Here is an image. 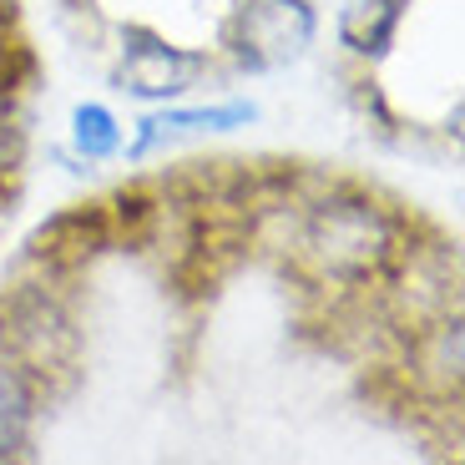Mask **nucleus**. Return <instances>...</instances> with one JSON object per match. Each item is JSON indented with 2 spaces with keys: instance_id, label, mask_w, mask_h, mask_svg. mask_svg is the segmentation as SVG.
<instances>
[{
  "instance_id": "nucleus-1",
  "label": "nucleus",
  "mask_w": 465,
  "mask_h": 465,
  "mask_svg": "<svg viewBox=\"0 0 465 465\" xmlns=\"http://www.w3.org/2000/svg\"><path fill=\"white\" fill-rule=\"evenodd\" d=\"M303 258L314 263L319 279L334 283H370L400 253V228L380 203L360 193H329L314 198L299 228Z\"/></svg>"
},
{
  "instance_id": "nucleus-3",
  "label": "nucleus",
  "mask_w": 465,
  "mask_h": 465,
  "mask_svg": "<svg viewBox=\"0 0 465 465\" xmlns=\"http://www.w3.org/2000/svg\"><path fill=\"white\" fill-rule=\"evenodd\" d=\"M314 41V11L303 0H243L232 21V51L243 66H289Z\"/></svg>"
},
{
  "instance_id": "nucleus-6",
  "label": "nucleus",
  "mask_w": 465,
  "mask_h": 465,
  "mask_svg": "<svg viewBox=\"0 0 465 465\" xmlns=\"http://www.w3.org/2000/svg\"><path fill=\"white\" fill-rule=\"evenodd\" d=\"M410 360H415V374L460 390V314H435L430 324H420L410 334Z\"/></svg>"
},
{
  "instance_id": "nucleus-5",
  "label": "nucleus",
  "mask_w": 465,
  "mask_h": 465,
  "mask_svg": "<svg viewBox=\"0 0 465 465\" xmlns=\"http://www.w3.org/2000/svg\"><path fill=\"white\" fill-rule=\"evenodd\" d=\"M112 208L106 203H82V208L56 213L51 223H41L31 238V258H41L46 268H76L86 258H96L112 243Z\"/></svg>"
},
{
  "instance_id": "nucleus-10",
  "label": "nucleus",
  "mask_w": 465,
  "mask_h": 465,
  "mask_svg": "<svg viewBox=\"0 0 465 465\" xmlns=\"http://www.w3.org/2000/svg\"><path fill=\"white\" fill-rule=\"evenodd\" d=\"M76 147L86 152V157H112L116 147H122V132H116V116L106 112V106H76Z\"/></svg>"
},
{
  "instance_id": "nucleus-8",
  "label": "nucleus",
  "mask_w": 465,
  "mask_h": 465,
  "mask_svg": "<svg viewBox=\"0 0 465 465\" xmlns=\"http://www.w3.org/2000/svg\"><path fill=\"white\" fill-rule=\"evenodd\" d=\"M400 21V0H339V35L354 51H384Z\"/></svg>"
},
{
  "instance_id": "nucleus-7",
  "label": "nucleus",
  "mask_w": 465,
  "mask_h": 465,
  "mask_svg": "<svg viewBox=\"0 0 465 465\" xmlns=\"http://www.w3.org/2000/svg\"><path fill=\"white\" fill-rule=\"evenodd\" d=\"M31 415H35L31 380L0 354V460H15L31 445Z\"/></svg>"
},
{
  "instance_id": "nucleus-2",
  "label": "nucleus",
  "mask_w": 465,
  "mask_h": 465,
  "mask_svg": "<svg viewBox=\"0 0 465 465\" xmlns=\"http://www.w3.org/2000/svg\"><path fill=\"white\" fill-rule=\"evenodd\" d=\"M0 349L25 374H61L76 364V324L56 293L21 283L11 299H0Z\"/></svg>"
},
{
  "instance_id": "nucleus-4",
  "label": "nucleus",
  "mask_w": 465,
  "mask_h": 465,
  "mask_svg": "<svg viewBox=\"0 0 465 465\" xmlns=\"http://www.w3.org/2000/svg\"><path fill=\"white\" fill-rule=\"evenodd\" d=\"M198 66H203V56L177 51L173 41H163V35L127 31V46H122V82H127V92L163 102V96L187 92L193 76H198Z\"/></svg>"
},
{
  "instance_id": "nucleus-9",
  "label": "nucleus",
  "mask_w": 465,
  "mask_h": 465,
  "mask_svg": "<svg viewBox=\"0 0 465 465\" xmlns=\"http://www.w3.org/2000/svg\"><path fill=\"white\" fill-rule=\"evenodd\" d=\"M253 122V106L238 102V106H187V112H163V116H147L142 122V147L157 142L167 127H183V132H223V127H243Z\"/></svg>"
}]
</instances>
